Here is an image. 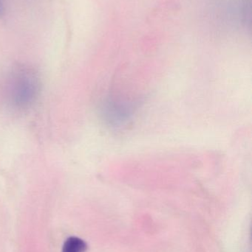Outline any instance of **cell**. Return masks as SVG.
<instances>
[{
  "label": "cell",
  "mask_w": 252,
  "mask_h": 252,
  "mask_svg": "<svg viewBox=\"0 0 252 252\" xmlns=\"http://www.w3.org/2000/svg\"><path fill=\"white\" fill-rule=\"evenodd\" d=\"M39 80L36 72L29 69H17L10 76L8 94L16 107L25 109L35 101L39 92Z\"/></svg>",
  "instance_id": "cell-1"
},
{
  "label": "cell",
  "mask_w": 252,
  "mask_h": 252,
  "mask_svg": "<svg viewBox=\"0 0 252 252\" xmlns=\"http://www.w3.org/2000/svg\"><path fill=\"white\" fill-rule=\"evenodd\" d=\"M87 249L85 241L77 237H70L65 241L62 252H85Z\"/></svg>",
  "instance_id": "cell-2"
},
{
  "label": "cell",
  "mask_w": 252,
  "mask_h": 252,
  "mask_svg": "<svg viewBox=\"0 0 252 252\" xmlns=\"http://www.w3.org/2000/svg\"><path fill=\"white\" fill-rule=\"evenodd\" d=\"M0 11H1V4H0Z\"/></svg>",
  "instance_id": "cell-3"
}]
</instances>
